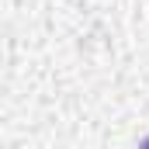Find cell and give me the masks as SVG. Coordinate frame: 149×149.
<instances>
[{
	"instance_id": "obj_1",
	"label": "cell",
	"mask_w": 149,
	"mask_h": 149,
	"mask_svg": "<svg viewBox=\"0 0 149 149\" xmlns=\"http://www.w3.org/2000/svg\"><path fill=\"white\" fill-rule=\"evenodd\" d=\"M139 149H149V139H142V146H139Z\"/></svg>"
}]
</instances>
